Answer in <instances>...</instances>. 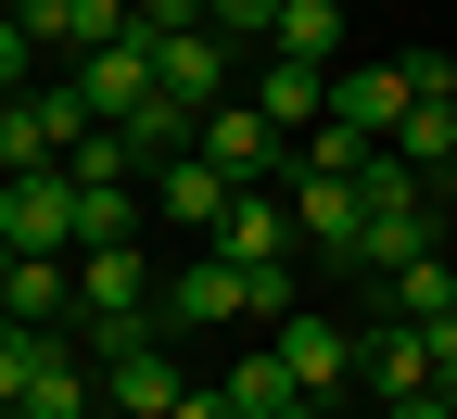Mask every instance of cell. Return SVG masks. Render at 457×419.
I'll return each mask as SVG.
<instances>
[{"label":"cell","mask_w":457,"mask_h":419,"mask_svg":"<svg viewBox=\"0 0 457 419\" xmlns=\"http://www.w3.org/2000/svg\"><path fill=\"white\" fill-rule=\"evenodd\" d=\"M0 267H13V242H0Z\"/></svg>","instance_id":"4316f807"},{"label":"cell","mask_w":457,"mask_h":419,"mask_svg":"<svg viewBox=\"0 0 457 419\" xmlns=\"http://www.w3.org/2000/svg\"><path fill=\"white\" fill-rule=\"evenodd\" d=\"M191 153H204V165H228V178H242V191H293V153H279V128H267L254 102H216Z\"/></svg>","instance_id":"52a82bcc"},{"label":"cell","mask_w":457,"mask_h":419,"mask_svg":"<svg viewBox=\"0 0 457 419\" xmlns=\"http://www.w3.org/2000/svg\"><path fill=\"white\" fill-rule=\"evenodd\" d=\"M407 64H343L330 77V114H343V128H369V140H394V128H407Z\"/></svg>","instance_id":"5bb4252c"},{"label":"cell","mask_w":457,"mask_h":419,"mask_svg":"<svg viewBox=\"0 0 457 419\" xmlns=\"http://www.w3.org/2000/svg\"><path fill=\"white\" fill-rule=\"evenodd\" d=\"M369 153H381L369 128H343V114H318V128L293 140V178H369Z\"/></svg>","instance_id":"ac0fdd59"},{"label":"cell","mask_w":457,"mask_h":419,"mask_svg":"<svg viewBox=\"0 0 457 419\" xmlns=\"http://www.w3.org/2000/svg\"><path fill=\"white\" fill-rule=\"evenodd\" d=\"M432 394H445V419H457V369H445V381H432Z\"/></svg>","instance_id":"484cf974"},{"label":"cell","mask_w":457,"mask_h":419,"mask_svg":"<svg viewBox=\"0 0 457 419\" xmlns=\"http://www.w3.org/2000/svg\"><path fill=\"white\" fill-rule=\"evenodd\" d=\"M394 153H407L432 191H457V102H407V128H394Z\"/></svg>","instance_id":"e0dca14e"},{"label":"cell","mask_w":457,"mask_h":419,"mask_svg":"<svg viewBox=\"0 0 457 419\" xmlns=\"http://www.w3.org/2000/svg\"><path fill=\"white\" fill-rule=\"evenodd\" d=\"M0 242H13V255H77V178L64 165L0 178Z\"/></svg>","instance_id":"8992f818"},{"label":"cell","mask_w":457,"mask_h":419,"mask_svg":"<svg viewBox=\"0 0 457 419\" xmlns=\"http://www.w3.org/2000/svg\"><path fill=\"white\" fill-rule=\"evenodd\" d=\"M267 51H293V64H343V0H293Z\"/></svg>","instance_id":"44dd1931"},{"label":"cell","mask_w":457,"mask_h":419,"mask_svg":"<svg viewBox=\"0 0 457 419\" xmlns=\"http://www.w3.org/2000/svg\"><path fill=\"white\" fill-rule=\"evenodd\" d=\"M330 77H343V64H293V51H267V64H254V89H242V102L267 114V128H293V140H305V128H318V114H330Z\"/></svg>","instance_id":"30bf717a"},{"label":"cell","mask_w":457,"mask_h":419,"mask_svg":"<svg viewBox=\"0 0 457 419\" xmlns=\"http://www.w3.org/2000/svg\"><path fill=\"white\" fill-rule=\"evenodd\" d=\"M102 394H114V419H179V343H140V356H102Z\"/></svg>","instance_id":"7c38bea8"},{"label":"cell","mask_w":457,"mask_h":419,"mask_svg":"<svg viewBox=\"0 0 457 419\" xmlns=\"http://www.w3.org/2000/svg\"><path fill=\"white\" fill-rule=\"evenodd\" d=\"M0 318H13V331L77 318V255H13V267H0Z\"/></svg>","instance_id":"4fadbf2b"},{"label":"cell","mask_w":457,"mask_h":419,"mask_svg":"<svg viewBox=\"0 0 457 419\" xmlns=\"http://www.w3.org/2000/svg\"><path fill=\"white\" fill-rule=\"evenodd\" d=\"M179 419H242V406H228V394H179Z\"/></svg>","instance_id":"cb8c5ba5"},{"label":"cell","mask_w":457,"mask_h":419,"mask_svg":"<svg viewBox=\"0 0 457 419\" xmlns=\"http://www.w3.org/2000/svg\"><path fill=\"white\" fill-rule=\"evenodd\" d=\"M64 89H77L89 128H128V114L153 102V38H114V51H89V64H64Z\"/></svg>","instance_id":"ba28073f"},{"label":"cell","mask_w":457,"mask_h":419,"mask_svg":"<svg viewBox=\"0 0 457 419\" xmlns=\"http://www.w3.org/2000/svg\"><path fill=\"white\" fill-rule=\"evenodd\" d=\"M279 369H293V394L305 406H356V331H343V318H279Z\"/></svg>","instance_id":"5b68a950"},{"label":"cell","mask_w":457,"mask_h":419,"mask_svg":"<svg viewBox=\"0 0 457 419\" xmlns=\"http://www.w3.org/2000/svg\"><path fill=\"white\" fill-rule=\"evenodd\" d=\"M204 255L254 267V280H293V267H305V229H293V204H279V191H242V204L204 229Z\"/></svg>","instance_id":"6da1fadb"},{"label":"cell","mask_w":457,"mask_h":419,"mask_svg":"<svg viewBox=\"0 0 457 419\" xmlns=\"http://www.w3.org/2000/svg\"><path fill=\"white\" fill-rule=\"evenodd\" d=\"M228 204H242V178H228V165H204V153L153 165V216H179V229H216Z\"/></svg>","instance_id":"9a60e30c"},{"label":"cell","mask_w":457,"mask_h":419,"mask_svg":"<svg viewBox=\"0 0 457 419\" xmlns=\"http://www.w3.org/2000/svg\"><path fill=\"white\" fill-rule=\"evenodd\" d=\"M279 204H293V229H305V255H330V267H356V178H293V191H279Z\"/></svg>","instance_id":"8fae6325"},{"label":"cell","mask_w":457,"mask_h":419,"mask_svg":"<svg viewBox=\"0 0 457 419\" xmlns=\"http://www.w3.org/2000/svg\"><path fill=\"white\" fill-rule=\"evenodd\" d=\"M216 318H254V280L228 267V255H179L165 292H153V331L179 343V331H216Z\"/></svg>","instance_id":"7a4b0ae2"},{"label":"cell","mask_w":457,"mask_h":419,"mask_svg":"<svg viewBox=\"0 0 457 419\" xmlns=\"http://www.w3.org/2000/svg\"><path fill=\"white\" fill-rule=\"evenodd\" d=\"M279 13H293V0H204V26L242 51V38H279Z\"/></svg>","instance_id":"7402d4cb"},{"label":"cell","mask_w":457,"mask_h":419,"mask_svg":"<svg viewBox=\"0 0 457 419\" xmlns=\"http://www.w3.org/2000/svg\"><path fill=\"white\" fill-rule=\"evenodd\" d=\"M381 292V318H457V255H407L394 280H369Z\"/></svg>","instance_id":"2e32d148"},{"label":"cell","mask_w":457,"mask_h":419,"mask_svg":"<svg viewBox=\"0 0 457 419\" xmlns=\"http://www.w3.org/2000/svg\"><path fill=\"white\" fill-rule=\"evenodd\" d=\"M356 394H369V406H407V394H432V343H420V318H381V331H356Z\"/></svg>","instance_id":"9c48e42d"},{"label":"cell","mask_w":457,"mask_h":419,"mask_svg":"<svg viewBox=\"0 0 457 419\" xmlns=\"http://www.w3.org/2000/svg\"><path fill=\"white\" fill-rule=\"evenodd\" d=\"M140 38H153V89H165V102H191V114H216V102H228V38H216L204 13L140 26Z\"/></svg>","instance_id":"3957f363"},{"label":"cell","mask_w":457,"mask_h":419,"mask_svg":"<svg viewBox=\"0 0 457 419\" xmlns=\"http://www.w3.org/2000/svg\"><path fill=\"white\" fill-rule=\"evenodd\" d=\"M13 26H26V51H51V64H89V51L140 38L128 0H13Z\"/></svg>","instance_id":"277c9868"},{"label":"cell","mask_w":457,"mask_h":419,"mask_svg":"<svg viewBox=\"0 0 457 419\" xmlns=\"http://www.w3.org/2000/svg\"><path fill=\"white\" fill-rule=\"evenodd\" d=\"M153 204L140 191H77V255H114V242H140Z\"/></svg>","instance_id":"ffe728a7"},{"label":"cell","mask_w":457,"mask_h":419,"mask_svg":"<svg viewBox=\"0 0 457 419\" xmlns=\"http://www.w3.org/2000/svg\"><path fill=\"white\" fill-rule=\"evenodd\" d=\"M26 64H38V51H26V26H13V13H0V102H13V89H26Z\"/></svg>","instance_id":"603a6c76"},{"label":"cell","mask_w":457,"mask_h":419,"mask_svg":"<svg viewBox=\"0 0 457 419\" xmlns=\"http://www.w3.org/2000/svg\"><path fill=\"white\" fill-rule=\"evenodd\" d=\"M318 419H381V406H369V394H356V406H318Z\"/></svg>","instance_id":"d4e9b609"},{"label":"cell","mask_w":457,"mask_h":419,"mask_svg":"<svg viewBox=\"0 0 457 419\" xmlns=\"http://www.w3.org/2000/svg\"><path fill=\"white\" fill-rule=\"evenodd\" d=\"M216 394L242 406V419H293V406H305V394H293V369H279V343H267V356H242V369H228Z\"/></svg>","instance_id":"d6986e66"}]
</instances>
